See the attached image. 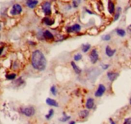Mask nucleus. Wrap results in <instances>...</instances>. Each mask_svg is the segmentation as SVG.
Segmentation results:
<instances>
[{"instance_id": "obj_29", "label": "nucleus", "mask_w": 131, "mask_h": 124, "mask_svg": "<svg viewBox=\"0 0 131 124\" xmlns=\"http://www.w3.org/2000/svg\"><path fill=\"white\" fill-rule=\"evenodd\" d=\"M123 124H131V118H126V119L124 120Z\"/></svg>"}, {"instance_id": "obj_11", "label": "nucleus", "mask_w": 131, "mask_h": 124, "mask_svg": "<svg viewBox=\"0 0 131 124\" xmlns=\"http://www.w3.org/2000/svg\"><path fill=\"white\" fill-rule=\"evenodd\" d=\"M94 105V100L93 98H88L86 103V107L87 109H91Z\"/></svg>"}, {"instance_id": "obj_27", "label": "nucleus", "mask_w": 131, "mask_h": 124, "mask_svg": "<svg viewBox=\"0 0 131 124\" xmlns=\"http://www.w3.org/2000/svg\"><path fill=\"white\" fill-rule=\"evenodd\" d=\"M80 2H81V0H73V7H75V8H77V7L79 6Z\"/></svg>"}, {"instance_id": "obj_20", "label": "nucleus", "mask_w": 131, "mask_h": 124, "mask_svg": "<svg viewBox=\"0 0 131 124\" xmlns=\"http://www.w3.org/2000/svg\"><path fill=\"white\" fill-rule=\"evenodd\" d=\"M116 34L119 36V37H124L126 35V32L123 29H121V28H118L116 30Z\"/></svg>"}, {"instance_id": "obj_5", "label": "nucleus", "mask_w": 131, "mask_h": 124, "mask_svg": "<svg viewBox=\"0 0 131 124\" xmlns=\"http://www.w3.org/2000/svg\"><path fill=\"white\" fill-rule=\"evenodd\" d=\"M23 11V8H22L21 6L19 4H14L12 6V8L10 10V14L12 16H17L19 15Z\"/></svg>"}, {"instance_id": "obj_23", "label": "nucleus", "mask_w": 131, "mask_h": 124, "mask_svg": "<svg viewBox=\"0 0 131 124\" xmlns=\"http://www.w3.org/2000/svg\"><path fill=\"white\" fill-rule=\"evenodd\" d=\"M70 118L71 116H68V115H66V114L64 113V115H63L62 117L61 118H59V121H61V122H67V121H68Z\"/></svg>"}, {"instance_id": "obj_21", "label": "nucleus", "mask_w": 131, "mask_h": 124, "mask_svg": "<svg viewBox=\"0 0 131 124\" xmlns=\"http://www.w3.org/2000/svg\"><path fill=\"white\" fill-rule=\"evenodd\" d=\"M53 114H54V110H53V109H50L49 111H48V113L45 116V118H46L47 120H50V119L53 117Z\"/></svg>"}, {"instance_id": "obj_7", "label": "nucleus", "mask_w": 131, "mask_h": 124, "mask_svg": "<svg viewBox=\"0 0 131 124\" xmlns=\"http://www.w3.org/2000/svg\"><path fill=\"white\" fill-rule=\"evenodd\" d=\"M81 30V26L78 24H75L71 26H69L67 28V32L69 33L71 32H78Z\"/></svg>"}, {"instance_id": "obj_4", "label": "nucleus", "mask_w": 131, "mask_h": 124, "mask_svg": "<svg viewBox=\"0 0 131 124\" xmlns=\"http://www.w3.org/2000/svg\"><path fill=\"white\" fill-rule=\"evenodd\" d=\"M42 10L46 16H50L51 14V4L48 1H46L42 5Z\"/></svg>"}, {"instance_id": "obj_19", "label": "nucleus", "mask_w": 131, "mask_h": 124, "mask_svg": "<svg viewBox=\"0 0 131 124\" xmlns=\"http://www.w3.org/2000/svg\"><path fill=\"white\" fill-rule=\"evenodd\" d=\"M91 45L89 44H82V51L84 52V53H86L90 50L91 48Z\"/></svg>"}, {"instance_id": "obj_6", "label": "nucleus", "mask_w": 131, "mask_h": 124, "mask_svg": "<svg viewBox=\"0 0 131 124\" xmlns=\"http://www.w3.org/2000/svg\"><path fill=\"white\" fill-rule=\"evenodd\" d=\"M106 88L104 84H100L98 86V87L97 90L94 93V96L96 97H101L102 95H104V93L106 92Z\"/></svg>"}, {"instance_id": "obj_22", "label": "nucleus", "mask_w": 131, "mask_h": 124, "mask_svg": "<svg viewBox=\"0 0 131 124\" xmlns=\"http://www.w3.org/2000/svg\"><path fill=\"white\" fill-rule=\"evenodd\" d=\"M16 73H10L8 75H6V79L9 81H13L16 78Z\"/></svg>"}, {"instance_id": "obj_16", "label": "nucleus", "mask_w": 131, "mask_h": 124, "mask_svg": "<svg viewBox=\"0 0 131 124\" xmlns=\"http://www.w3.org/2000/svg\"><path fill=\"white\" fill-rule=\"evenodd\" d=\"M43 22H44V23L46 25L51 26L53 25L54 23H55V20L50 19V18H48V17H46V18L43 19Z\"/></svg>"}, {"instance_id": "obj_32", "label": "nucleus", "mask_w": 131, "mask_h": 124, "mask_svg": "<svg viewBox=\"0 0 131 124\" xmlns=\"http://www.w3.org/2000/svg\"><path fill=\"white\" fill-rule=\"evenodd\" d=\"M127 30H128V32H131V25H130L127 27Z\"/></svg>"}, {"instance_id": "obj_37", "label": "nucleus", "mask_w": 131, "mask_h": 124, "mask_svg": "<svg viewBox=\"0 0 131 124\" xmlns=\"http://www.w3.org/2000/svg\"><path fill=\"white\" fill-rule=\"evenodd\" d=\"M0 37H1V36H0Z\"/></svg>"}, {"instance_id": "obj_26", "label": "nucleus", "mask_w": 131, "mask_h": 124, "mask_svg": "<svg viewBox=\"0 0 131 124\" xmlns=\"http://www.w3.org/2000/svg\"><path fill=\"white\" fill-rule=\"evenodd\" d=\"M23 83L24 81L22 80V77H20V78L18 79L16 81H15V84H16L18 86H21V85L22 84H23Z\"/></svg>"}, {"instance_id": "obj_2", "label": "nucleus", "mask_w": 131, "mask_h": 124, "mask_svg": "<svg viewBox=\"0 0 131 124\" xmlns=\"http://www.w3.org/2000/svg\"><path fill=\"white\" fill-rule=\"evenodd\" d=\"M21 112L27 117H31L35 114V109L32 106L26 107L22 108L21 109Z\"/></svg>"}, {"instance_id": "obj_14", "label": "nucleus", "mask_w": 131, "mask_h": 124, "mask_svg": "<svg viewBox=\"0 0 131 124\" xmlns=\"http://www.w3.org/2000/svg\"><path fill=\"white\" fill-rule=\"evenodd\" d=\"M108 11L109 12L110 14H113L115 12V6L113 2H112L111 1H109L108 2Z\"/></svg>"}, {"instance_id": "obj_3", "label": "nucleus", "mask_w": 131, "mask_h": 124, "mask_svg": "<svg viewBox=\"0 0 131 124\" xmlns=\"http://www.w3.org/2000/svg\"><path fill=\"white\" fill-rule=\"evenodd\" d=\"M89 59H90L91 62L92 64H96L99 59V55L97 50L93 49L89 53Z\"/></svg>"}, {"instance_id": "obj_34", "label": "nucleus", "mask_w": 131, "mask_h": 124, "mask_svg": "<svg viewBox=\"0 0 131 124\" xmlns=\"http://www.w3.org/2000/svg\"><path fill=\"white\" fill-rule=\"evenodd\" d=\"M69 124H75V122H74V121H72V122H71Z\"/></svg>"}, {"instance_id": "obj_31", "label": "nucleus", "mask_w": 131, "mask_h": 124, "mask_svg": "<svg viewBox=\"0 0 131 124\" xmlns=\"http://www.w3.org/2000/svg\"><path fill=\"white\" fill-rule=\"evenodd\" d=\"M3 50H4V47L0 48V55L2 54L3 52Z\"/></svg>"}, {"instance_id": "obj_15", "label": "nucleus", "mask_w": 131, "mask_h": 124, "mask_svg": "<svg viewBox=\"0 0 131 124\" xmlns=\"http://www.w3.org/2000/svg\"><path fill=\"white\" fill-rule=\"evenodd\" d=\"M71 65L72 66L73 69V70H74V71L75 72L76 74H78H78H80V73H82V69H80V68L76 65L74 61L71 62Z\"/></svg>"}, {"instance_id": "obj_8", "label": "nucleus", "mask_w": 131, "mask_h": 124, "mask_svg": "<svg viewBox=\"0 0 131 124\" xmlns=\"http://www.w3.org/2000/svg\"><path fill=\"white\" fill-rule=\"evenodd\" d=\"M107 76L108 79L111 82H114L119 77V73L117 72H113V71H109L107 73Z\"/></svg>"}, {"instance_id": "obj_28", "label": "nucleus", "mask_w": 131, "mask_h": 124, "mask_svg": "<svg viewBox=\"0 0 131 124\" xmlns=\"http://www.w3.org/2000/svg\"><path fill=\"white\" fill-rule=\"evenodd\" d=\"M82 59V54H80V53H78V54H76V55H75L74 61H79L80 59Z\"/></svg>"}, {"instance_id": "obj_18", "label": "nucleus", "mask_w": 131, "mask_h": 124, "mask_svg": "<svg viewBox=\"0 0 131 124\" xmlns=\"http://www.w3.org/2000/svg\"><path fill=\"white\" fill-rule=\"evenodd\" d=\"M121 8L118 6L117 8V10H116V12L115 15L114 16V21H116L117 20H118V19L120 17V15H121Z\"/></svg>"}, {"instance_id": "obj_9", "label": "nucleus", "mask_w": 131, "mask_h": 124, "mask_svg": "<svg viewBox=\"0 0 131 124\" xmlns=\"http://www.w3.org/2000/svg\"><path fill=\"white\" fill-rule=\"evenodd\" d=\"M43 37L46 40H53L54 36L49 30H45L43 33Z\"/></svg>"}, {"instance_id": "obj_24", "label": "nucleus", "mask_w": 131, "mask_h": 124, "mask_svg": "<svg viewBox=\"0 0 131 124\" xmlns=\"http://www.w3.org/2000/svg\"><path fill=\"white\" fill-rule=\"evenodd\" d=\"M50 91H51V94H52L53 96H56V95H57V89L55 85H53V86H52L51 87V88H50Z\"/></svg>"}, {"instance_id": "obj_35", "label": "nucleus", "mask_w": 131, "mask_h": 124, "mask_svg": "<svg viewBox=\"0 0 131 124\" xmlns=\"http://www.w3.org/2000/svg\"><path fill=\"white\" fill-rule=\"evenodd\" d=\"M130 104L131 105V99H130Z\"/></svg>"}, {"instance_id": "obj_13", "label": "nucleus", "mask_w": 131, "mask_h": 124, "mask_svg": "<svg viewBox=\"0 0 131 124\" xmlns=\"http://www.w3.org/2000/svg\"><path fill=\"white\" fill-rule=\"evenodd\" d=\"M46 103L48 105L50 106H53V107H59V104L57 103V102L55 100H53L52 99H50V98H48L46 100Z\"/></svg>"}, {"instance_id": "obj_33", "label": "nucleus", "mask_w": 131, "mask_h": 124, "mask_svg": "<svg viewBox=\"0 0 131 124\" xmlns=\"http://www.w3.org/2000/svg\"><path fill=\"white\" fill-rule=\"evenodd\" d=\"M110 122H111V124H116L115 122H114L112 120H111V119H110Z\"/></svg>"}, {"instance_id": "obj_30", "label": "nucleus", "mask_w": 131, "mask_h": 124, "mask_svg": "<svg viewBox=\"0 0 131 124\" xmlns=\"http://www.w3.org/2000/svg\"><path fill=\"white\" fill-rule=\"evenodd\" d=\"M101 66H102V68H103V69L106 70V69H107L109 68V64H102V65H101Z\"/></svg>"}, {"instance_id": "obj_36", "label": "nucleus", "mask_w": 131, "mask_h": 124, "mask_svg": "<svg viewBox=\"0 0 131 124\" xmlns=\"http://www.w3.org/2000/svg\"><path fill=\"white\" fill-rule=\"evenodd\" d=\"M1 25H0V30H1Z\"/></svg>"}, {"instance_id": "obj_10", "label": "nucleus", "mask_w": 131, "mask_h": 124, "mask_svg": "<svg viewBox=\"0 0 131 124\" xmlns=\"http://www.w3.org/2000/svg\"><path fill=\"white\" fill-rule=\"evenodd\" d=\"M105 51H106V54L107 57H113L114 55L115 54L116 50H112L109 46H107L106 47Z\"/></svg>"}, {"instance_id": "obj_17", "label": "nucleus", "mask_w": 131, "mask_h": 124, "mask_svg": "<svg viewBox=\"0 0 131 124\" xmlns=\"http://www.w3.org/2000/svg\"><path fill=\"white\" fill-rule=\"evenodd\" d=\"M89 111L85 109V110L80 111V112H79V114H78V116H79L80 118L84 119V118H87L89 116Z\"/></svg>"}, {"instance_id": "obj_12", "label": "nucleus", "mask_w": 131, "mask_h": 124, "mask_svg": "<svg viewBox=\"0 0 131 124\" xmlns=\"http://www.w3.org/2000/svg\"><path fill=\"white\" fill-rule=\"evenodd\" d=\"M38 0H27L26 1V5L28 8L33 9L37 6L38 4Z\"/></svg>"}, {"instance_id": "obj_38", "label": "nucleus", "mask_w": 131, "mask_h": 124, "mask_svg": "<svg viewBox=\"0 0 131 124\" xmlns=\"http://www.w3.org/2000/svg\"></svg>"}, {"instance_id": "obj_1", "label": "nucleus", "mask_w": 131, "mask_h": 124, "mask_svg": "<svg viewBox=\"0 0 131 124\" xmlns=\"http://www.w3.org/2000/svg\"><path fill=\"white\" fill-rule=\"evenodd\" d=\"M31 66L36 70L44 71L46 67L47 61L44 53L39 50H36L31 55Z\"/></svg>"}, {"instance_id": "obj_25", "label": "nucleus", "mask_w": 131, "mask_h": 124, "mask_svg": "<svg viewBox=\"0 0 131 124\" xmlns=\"http://www.w3.org/2000/svg\"><path fill=\"white\" fill-rule=\"evenodd\" d=\"M111 39V36L109 35V34H106V35H104L102 37V39L103 41H109Z\"/></svg>"}]
</instances>
